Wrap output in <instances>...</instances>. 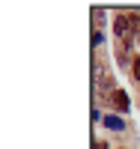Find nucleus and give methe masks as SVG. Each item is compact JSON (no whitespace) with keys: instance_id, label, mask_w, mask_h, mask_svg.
<instances>
[{"instance_id":"obj_3","label":"nucleus","mask_w":140,"mask_h":149,"mask_svg":"<svg viewBox=\"0 0 140 149\" xmlns=\"http://www.w3.org/2000/svg\"><path fill=\"white\" fill-rule=\"evenodd\" d=\"M131 74H134V81H140V57L131 63Z\"/></svg>"},{"instance_id":"obj_5","label":"nucleus","mask_w":140,"mask_h":149,"mask_svg":"<svg viewBox=\"0 0 140 149\" xmlns=\"http://www.w3.org/2000/svg\"><path fill=\"white\" fill-rule=\"evenodd\" d=\"M131 45L137 48V54H140V27H137V33H134V39H131Z\"/></svg>"},{"instance_id":"obj_1","label":"nucleus","mask_w":140,"mask_h":149,"mask_svg":"<svg viewBox=\"0 0 140 149\" xmlns=\"http://www.w3.org/2000/svg\"><path fill=\"white\" fill-rule=\"evenodd\" d=\"M113 107H116L119 113H125V110L131 107V102H128V95H125L122 90H113Z\"/></svg>"},{"instance_id":"obj_2","label":"nucleus","mask_w":140,"mask_h":149,"mask_svg":"<svg viewBox=\"0 0 140 149\" xmlns=\"http://www.w3.org/2000/svg\"><path fill=\"white\" fill-rule=\"evenodd\" d=\"M101 122H104V125H107L110 131H125V122H122L119 116H104Z\"/></svg>"},{"instance_id":"obj_4","label":"nucleus","mask_w":140,"mask_h":149,"mask_svg":"<svg viewBox=\"0 0 140 149\" xmlns=\"http://www.w3.org/2000/svg\"><path fill=\"white\" fill-rule=\"evenodd\" d=\"M93 45H104V33L95 30V33H93Z\"/></svg>"}]
</instances>
